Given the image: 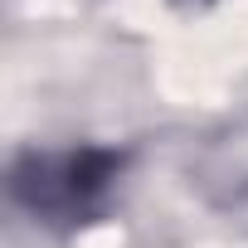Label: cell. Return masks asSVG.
Wrapping results in <instances>:
<instances>
[{
    "mask_svg": "<svg viewBox=\"0 0 248 248\" xmlns=\"http://www.w3.org/2000/svg\"><path fill=\"white\" fill-rule=\"evenodd\" d=\"M122 175V151L112 146H54L20 151L10 166V195L44 224H83L102 209Z\"/></svg>",
    "mask_w": 248,
    "mask_h": 248,
    "instance_id": "6da1fadb",
    "label": "cell"
}]
</instances>
